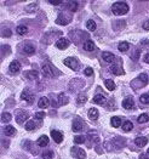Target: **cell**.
<instances>
[{
	"instance_id": "obj_41",
	"label": "cell",
	"mask_w": 149,
	"mask_h": 159,
	"mask_svg": "<svg viewBox=\"0 0 149 159\" xmlns=\"http://www.w3.org/2000/svg\"><path fill=\"white\" fill-rule=\"evenodd\" d=\"M84 74H85V75H87V77H91V75L93 74V69L91 68V67L85 68V70H84Z\"/></svg>"
},
{
	"instance_id": "obj_34",
	"label": "cell",
	"mask_w": 149,
	"mask_h": 159,
	"mask_svg": "<svg viewBox=\"0 0 149 159\" xmlns=\"http://www.w3.org/2000/svg\"><path fill=\"white\" fill-rule=\"evenodd\" d=\"M86 101H87V96L85 94H80L78 96V103L79 105H82V103H85Z\"/></svg>"
},
{
	"instance_id": "obj_44",
	"label": "cell",
	"mask_w": 149,
	"mask_h": 159,
	"mask_svg": "<svg viewBox=\"0 0 149 159\" xmlns=\"http://www.w3.org/2000/svg\"><path fill=\"white\" fill-rule=\"evenodd\" d=\"M48 4H52V5H60V4H62V0H48Z\"/></svg>"
},
{
	"instance_id": "obj_28",
	"label": "cell",
	"mask_w": 149,
	"mask_h": 159,
	"mask_svg": "<svg viewBox=\"0 0 149 159\" xmlns=\"http://www.w3.org/2000/svg\"><path fill=\"white\" fill-rule=\"evenodd\" d=\"M129 47H130V45H129V43H126V42L120 43V44L118 45V49H119V51H121V52L127 51V50H129Z\"/></svg>"
},
{
	"instance_id": "obj_46",
	"label": "cell",
	"mask_w": 149,
	"mask_h": 159,
	"mask_svg": "<svg viewBox=\"0 0 149 159\" xmlns=\"http://www.w3.org/2000/svg\"><path fill=\"white\" fill-rule=\"evenodd\" d=\"M143 60H144V62H145V63H149V53H145V55H144Z\"/></svg>"
},
{
	"instance_id": "obj_23",
	"label": "cell",
	"mask_w": 149,
	"mask_h": 159,
	"mask_svg": "<svg viewBox=\"0 0 149 159\" xmlns=\"http://www.w3.org/2000/svg\"><path fill=\"white\" fill-rule=\"evenodd\" d=\"M23 51H24V53L33 55V53L35 52V49H34V46H33V45H30V44H27L26 46L23 47Z\"/></svg>"
},
{
	"instance_id": "obj_12",
	"label": "cell",
	"mask_w": 149,
	"mask_h": 159,
	"mask_svg": "<svg viewBox=\"0 0 149 159\" xmlns=\"http://www.w3.org/2000/svg\"><path fill=\"white\" fill-rule=\"evenodd\" d=\"M135 144L138 146V147H143L148 144V139L147 137H143V136H138L136 140H135Z\"/></svg>"
},
{
	"instance_id": "obj_36",
	"label": "cell",
	"mask_w": 149,
	"mask_h": 159,
	"mask_svg": "<svg viewBox=\"0 0 149 159\" xmlns=\"http://www.w3.org/2000/svg\"><path fill=\"white\" fill-rule=\"evenodd\" d=\"M139 100H141V102H142L143 105H149V95H148V94L142 95Z\"/></svg>"
},
{
	"instance_id": "obj_18",
	"label": "cell",
	"mask_w": 149,
	"mask_h": 159,
	"mask_svg": "<svg viewBox=\"0 0 149 159\" xmlns=\"http://www.w3.org/2000/svg\"><path fill=\"white\" fill-rule=\"evenodd\" d=\"M58 101H60V105L63 106V105H67L68 103V96L65 95L64 92H61L58 95Z\"/></svg>"
},
{
	"instance_id": "obj_13",
	"label": "cell",
	"mask_w": 149,
	"mask_h": 159,
	"mask_svg": "<svg viewBox=\"0 0 149 159\" xmlns=\"http://www.w3.org/2000/svg\"><path fill=\"white\" fill-rule=\"evenodd\" d=\"M99 113H98V109L96 108H90L89 109V118L91 119V120H96V119L98 118Z\"/></svg>"
},
{
	"instance_id": "obj_26",
	"label": "cell",
	"mask_w": 149,
	"mask_h": 159,
	"mask_svg": "<svg viewBox=\"0 0 149 159\" xmlns=\"http://www.w3.org/2000/svg\"><path fill=\"white\" fill-rule=\"evenodd\" d=\"M110 70H112V73L117 74V75H121V74L124 73V69L120 68V67H117V66H112V67H110Z\"/></svg>"
},
{
	"instance_id": "obj_42",
	"label": "cell",
	"mask_w": 149,
	"mask_h": 159,
	"mask_svg": "<svg viewBox=\"0 0 149 159\" xmlns=\"http://www.w3.org/2000/svg\"><path fill=\"white\" fill-rule=\"evenodd\" d=\"M45 117V112H38V113H35V119L37 120H41Z\"/></svg>"
},
{
	"instance_id": "obj_11",
	"label": "cell",
	"mask_w": 149,
	"mask_h": 159,
	"mask_svg": "<svg viewBox=\"0 0 149 159\" xmlns=\"http://www.w3.org/2000/svg\"><path fill=\"white\" fill-rule=\"evenodd\" d=\"M122 107L125 108V109H131V108H134L135 107V102L134 100H132L131 97H127L122 101Z\"/></svg>"
},
{
	"instance_id": "obj_37",
	"label": "cell",
	"mask_w": 149,
	"mask_h": 159,
	"mask_svg": "<svg viewBox=\"0 0 149 159\" xmlns=\"http://www.w3.org/2000/svg\"><path fill=\"white\" fill-rule=\"evenodd\" d=\"M138 79H139V80H142L143 85H145V84L148 83V75H147L145 73H141V74L138 75Z\"/></svg>"
},
{
	"instance_id": "obj_1",
	"label": "cell",
	"mask_w": 149,
	"mask_h": 159,
	"mask_svg": "<svg viewBox=\"0 0 149 159\" xmlns=\"http://www.w3.org/2000/svg\"><path fill=\"white\" fill-rule=\"evenodd\" d=\"M112 11L115 15H125L129 12V5L124 1H117L112 5Z\"/></svg>"
},
{
	"instance_id": "obj_9",
	"label": "cell",
	"mask_w": 149,
	"mask_h": 159,
	"mask_svg": "<svg viewBox=\"0 0 149 159\" xmlns=\"http://www.w3.org/2000/svg\"><path fill=\"white\" fill-rule=\"evenodd\" d=\"M69 44H70V42L68 40V39H65V38H61L60 40L56 43V46L58 47L60 50H64V49H67V47L69 46Z\"/></svg>"
},
{
	"instance_id": "obj_19",
	"label": "cell",
	"mask_w": 149,
	"mask_h": 159,
	"mask_svg": "<svg viewBox=\"0 0 149 159\" xmlns=\"http://www.w3.org/2000/svg\"><path fill=\"white\" fill-rule=\"evenodd\" d=\"M103 60L105 62H108V63H112L115 60V57H114V55L112 52H103Z\"/></svg>"
},
{
	"instance_id": "obj_45",
	"label": "cell",
	"mask_w": 149,
	"mask_h": 159,
	"mask_svg": "<svg viewBox=\"0 0 149 159\" xmlns=\"http://www.w3.org/2000/svg\"><path fill=\"white\" fill-rule=\"evenodd\" d=\"M143 29L149 30V20H148V21H145V22L143 23Z\"/></svg>"
},
{
	"instance_id": "obj_31",
	"label": "cell",
	"mask_w": 149,
	"mask_h": 159,
	"mask_svg": "<svg viewBox=\"0 0 149 159\" xmlns=\"http://www.w3.org/2000/svg\"><path fill=\"white\" fill-rule=\"evenodd\" d=\"M68 9L70 10V12H75L78 9V3L77 1H70L68 4Z\"/></svg>"
},
{
	"instance_id": "obj_27",
	"label": "cell",
	"mask_w": 149,
	"mask_h": 159,
	"mask_svg": "<svg viewBox=\"0 0 149 159\" xmlns=\"http://www.w3.org/2000/svg\"><path fill=\"white\" fill-rule=\"evenodd\" d=\"M86 27H87V29H89V30H92V32L97 28L96 22H95L93 20H89V21H87V23H86Z\"/></svg>"
},
{
	"instance_id": "obj_20",
	"label": "cell",
	"mask_w": 149,
	"mask_h": 159,
	"mask_svg": "<svg viewBox=\"0 0 149 159\" xmlns=\"http://www.w3.org/2000/svg\"><path fill=\"white\" fill-rule=\"evenodd\" d=\"M110 125L114 126V128H119V126L121 125V119L119 117H113L110 119Z\"/></svg>"
},
{
	"instance_id": "obj_32",
	"label": "cell",
	"mask_w": 149,
	"mask_h": 159,
	"mask_svg": "<svg viewBox=\"0 0 149 159\" xmlns=\"http://www.w3.org/2000/svg\"><path fill=\"white\" fill-rule=\"evenodd\" d=\"M11 114L10 113H7V112H5V113H3L1 114V122H4V123H7V122H10L11 120Z\"/></svg>"
},
{
	"instance_id": "obj_4",
	"label": "cell",
	"mask_w": 149,
	"mask_h": 159,
	"mask_svg": "<svg viewBox=\"0 0 149 159\" xmlns=\"http://www.w3.org/2000/svg\"><path fill=\"white\" fill-rule=\"evenodd\" d=\"M64 65L67 66V67H69L70 69H73V70H77V69L79 68V63H78V61L74 58V57L65 58V60H64Z\"/></svg>"
},
{
	"instance_id": "obj_48",
	"label": "cell",
	"mask_w": 149,
	"mask_h": 159,
	"mask_svg": "<svg viewBox=\"0 0 149 159\" xmlns=\"http://www.w3.org/2000/svg\"><path fill=\"white\" fill-rule=\"evenodd\" d=\"M148 154H149V148H148Z\"/></svg>"
},
{
	"instance_id": "obj_22",
	"label": "cell",
	"mask_w": 149,
	"mask_h": 159,
	"mask_svg": "<svg viewBox=\"0 0 149 159\" xmlns=\"http://www.w3.org/2000/svg\"><path fill=\"white\" fill-rule=\"evenodd\" d=\"M5 131V135H6V136H13V135L16 134V130H15V128H13V126H11V125H7L6 126V128L4 129Z\"/></svg>"
},
{
	"instance_id": "obj_15",
	"label": "cell",
	"mask_w": 149,
	"mask_h": 159,
	"mask_svg": "<svg viewBox=\"0 0 149 159\" xmlns=\"http://www.w3.org/2000/svg\"><path fill=\"white\" fill-rule=\"evenodd\" d=\"M92 102L96 103V105L103 106L105 103V98H104V96H102V95H96V96L93 97V100H92Z\"/></svg>"
},
{
	"instance_id": "obj_24",
	"label": "cell",
	"mask_w": 149,
	"mask_h": 159,
	"mask_svg": "<svg viewBox=\"0 0 149 159\" xmlns=\"http://www.w3.org/2000/svg\"><path fill=\"white\" fill-rule=\"evenodd\" d=\"M104 85L109 91H113L115 89V84H114V82L112 80V79H107V80L104 82Z\"/></svg>"
},
{
	"instance_id": "obj_16",
	"label": "cell",
	"mask_w": 149,
	"mask_h": 159,
	"mask_svg": "<svg viewBox=\"0 0 149 159\" xmlns=\"http://www.w3.org/2000/svg\"><path fill=\"white\" fill-rule=\"evenodd\" d=\"M82 130V123L79 120V119H74L73 122V131H81Z\"/></svg>"
},
{
	"instance_id": "obj_6",
	"label": "cell",
	"mask_w": 149,
	"mask_h": 159,
	"mask_svg": "<svg viewBox=\"0 0 149 159\" xmlns=\"http://www.w3.org/2000/svg\"><path fill=\"white\" fill-rule=\"evenodd\" d=\"M72 155L78 158V159H85L86 158L85 151L81 149V148H78V147H73L72 148Z\"/></svg>"
},
{
	"instance_id": "obj_30",
	"label": "cell",
	"mask_w": 149,
	"mask_h": 159,
	"mask_svg": "<svg viewBox=\"0 0 149 159\" xmlns=\"http://www.w3.org/2000/svg\"><path fill=\"white\" fill-rule=\"evenodd\" d=\"M148 120H149V115H148L147 113L141 114V115L138 117V123H139V124H142V123H147Z\"/></svg>"
},
{
	"instance_id": "obj_43",
	"label": "cell",
	"mask_w": 149,
	"mask_h": 159,
	"mask_svg": "<svg viewBox=\"0 0 149 159\" xmlns=\"http://www.w3.org/2000/svg\"><path fill=\"white\" fill-rule=\"evenodd\" d=\"M3 37H4V38L11 37V30H10V29H4V30H3Z\"/></svg>"
},
{
	"instance_id": "obj_5",
	"label": "cell",
	"mask_w": 149,
	"mask_h": 159,
	"mask_svg": "<svg viewBox=\"0 0 149 159\" xmlns=\"http://www.w3.org/2000/svg\"><path fill=\"white\" fill-rule=\"evenodd\" d=\"M28 118H29V114L26 112V110L20 109L18 112L16 113V122H17L18 124H23V122L27 120Z\"/></svg>"
},
{
	"instance_id": "obj_29",
	"label": "cell",
	"mask_w": 149,
	"mask_h": 159,
	"mask_svg": "<svg viewBox=\"0 0 149 159\" xmlns=\"http://www.w3.org/2000/svg\"><path fill=\"white\" fill-rule=\"evenodd\" d=\"M16 30H17V33L20 34V35H24L28 32V28L26 27V26H18L17 28H16Z\"/></svg>"
},
{
	"instance_id": "obj_10",
	"label": "cell",
	"mask_w": 149,
	"mask_h": 159,
	"mask_svg": "<svg viewBox=\"0 0 149 159\" xmlns=\"http://www.w3.org/2000/svg\"><path fill=\"white\" fill-rule=\"evenodd\" d=\"M51 137L55 140L56 144H61V142L63 141V135H62V132L57 131V130H52V131H51Z\"/></svg>"
},
{
	"instance_id": "obj_17",
	"label": "cell",
	"mask_w": 149,
	"mask_h": 159,
	"mask_svg": "<svg viewBox=\"0 0 149 159\" xmlns=\"http://www.w3.org/2000/svg\"><path fill=\"white\" fill-rule=\"evenodd\" d=\"M48 105H50V101L47 97H41L38 102V106L40 108H46V107H48Z\"/></svg>"
},
{
	"instance_id": "obj_21",
	"label": "cell",
	"mask_w": 149,
	"mask_h": 159,
	"mask_svg": "<svg viewBox=\"0 0 149 159\" xmlns=\"http://www.w3.org/2000/svg\"><path fill=\"white\" fill-rule=\"evenodd\" d=\"M84 49H85L86 51H93V50H95V43H93L92 40H87V42H85V44H84Z\"/></svg>"
},
{
	"instance_id": "obj_39",
	"label": "cell",
	"mask_w": 149,
	"mask_h": 159,
	"mask_svg": "<svg viewBox=\"0 0 149 159\" xmlns=\"http://www.w3.org/2000/svg\"><path fill=\"white\" fill-rule=\"evenodd\" d=\"M43 158L44 159H52L53 158V152H51V151H46V152L43 153Z\"/></svg>"
},
{
	"instance_id": "obj_25",
	"label": "cell",
	"mask_w": 149,
	"mask_h": 159,
	"mask_svg": "<svg viewBox=\"0 0 149 159\" xmlns=\"http://www.w3.org/2000/svg\"><path fill=\"white\" fill-rule=\"evenodd\" d=\"M132 129H134V124H132L130 120L124 122V124H122V130H124V131H130V130H132Z\"/></svg>"
},
{
	"instance_id": "obj_2",
	"label": "cell",
	"mask_w": 149,
	"mask_h": 159,
	"mask_svg": "<svg viewBox=\"0 0 149 159\" xmlns=\"http://www.w3.org/2000/svg\"><path fill=\"white\" fill-rule=\"evenodd\" d=\"M43 74L45 77H50V78H53L56 77L58 73V70H57L52 65H50V63H45V65L43 66Z\"/></svg>"
},
{
	"instance_id": "obj_8",
	"label": "cell",
	"mask_w": 149,
	"mask_h": 159,
	"mask_svg": "<svg viewBox=\"0 0 149 159\" xmlns=\"http://www.w3.org/2000/svg\"><path fill=\"white\" fill-rule=\"evenodd\" d=\"M21 98L22 100H24V101H28L30 105L33 103V101H34V96H33V94L28 90V89H26L23 92H22V95H21Z\"/></svg>"
},
{
	"instance_id": "obj_38",
	"label": "cell",
	"mask_w": 149,
	"mask_h": 159,
	"mask_svg": "<svg viewBox=\"0 0 149 159\" xmlns=\"http://www.w3.org/2000/svg\"><path fill=\"white\" fill-rule=\"evenodd\" d=\"M26 77L29 78V79H37L38 78V73L35 72V70H29V72L26 74Z\"/></svg>"
},
{
	"instance_id": "obj_33",
	"label": "cell",
	"mask_w": 149,
	"mask_h": 159,
	"mask_svg": "<svg viewBox=\"0 0 149 159\" xmlns=\"http://www.w3.org/2000/svg\"><path fill=\"white\" fill-rule=\"evenodd\" d=\"M37 9H38V3H32L29 6L26 7V10H27L28 12H34Z\"/></svg>"
},
{
	"instance_id": "obj_47",
	"label": "cell",
	"mask_w": 149,
	"mask_h": 159,
	"mask_svg": "<svg viewBox=\"0 0 149 159\" xmlns=\"http://www.w3.org/2000/svg\"><path fill=\"white\" fill-rule=\"evenodd\" d=\"M139 159H148V157H147L145 154H141V155H139Z\"/></svg>"
},
{
	"instance_id": "obj_35",
	"label": "cell",
	"mask_w": 149,
	"mask_h": 159,
	"mask_svg": "<svg viewBox=\"0 0 149 159\" xmlns=\"http://www.w3.org/2000/svg\"><path fill=\"white\" fill-rule=\"evenodd\" d=\"M35 129V122L34 120H28L26 124V130H34Z\"/></svg>"
},
{
	"instance_id": "obj_14",
	"label": "cell",
	"mask_w": 149,
	"mask_h": 159,
	"mask_svg": "<svg viewBox=\"0 0 149 159\" xmlns=\"http://www.w3.org/2000/svg\"><path fill=\"white\" fill-rule=\"evenodd\" d=\"M38 145L40 147H46L48 145V137L46 135H43V136H40L39 140H38Z\"/></svg>"
},
{
	"instance_id": "obj_3",
	"label": "cell",
	"mask_w": 149,
	"mask_h": 159,
	"mask_svg": "<svg viewBox=\"0 0 149 159\" xmlns=\"http://www.w3.org/2000/svg\"><path fill=\"white\" fill-rule=\"evenodd\" d=\"M72 21V15L70 13H64V12H60L58 17L56 20V23H58V25H62V26H65L68 25V23Z\"/></svg>"
},
{
	"instance_id": "obj_7",
	"label": "cell",
	"mask_w": 149,
	"mask_h": 159,
	"mask_svg": "<svg viewBox=\"0 0 149 159\" xmlns=\"http://www.w3.org/2000/svg\"><path fill=\"white\" fill-rule=\"evenodd\" d=\"M21 70V63L18 61H12L9 66V72L11 74H17Z\"/></svg>"
},
{
	"instance_id": "obj_40",
	"label": "cell",
	"mask_w": 149,
	"mask_h": 159,
	"mask_svg": "<svg viewBox=\"0 0 149 159\" xmlns=\"http://www.w3.org/2000/svg\"><path fill=\"white\" fill-rule=\"evenodd\" d=\"M74 142L78 145H81V144H84L85 142V137L84 136H75L74 137Z\"/></svg>"
}]
</instances>
